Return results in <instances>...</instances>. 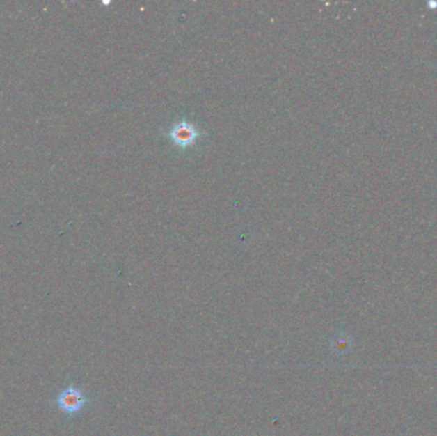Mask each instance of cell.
Listing matches in <instances>:
<instances>
[{
	"label": "cell",
	"mask_w": 437,
	"mask_h": 436,
	"mask_svg": "<svg viewBox=\"0 0 437 436\" xmlns=\"http://www.w3.org/2000/svg\"><path fill=\"white\" fill-rule=\"evenodd\" d=\"M200 133L195 125L189 123V122H180L174 125L172 131L169 133V137L172 139L173 142L180 146V148H189L195 143L196 140L198 139Z\"/></svg>",
	"instance_id": "cell-2"
},
{
	"label": "cell",
	"mask_w": 437,
	"mask_h": 436,
	"mask_svg": "<svg viewBox=\"0 0 437 436\" xmlns=\"http://www.w3.org/2000/svg\"><path fill=\"white\" fill-rule=\"evenodd\" d=\"M90 400L91 398L81 388L76 385H68L59 391V394L54 399V403L61 412L72 416L82 412L90 403Z\"/></svg>",
	"instance_id": "cell-1"
}]
</instances>
